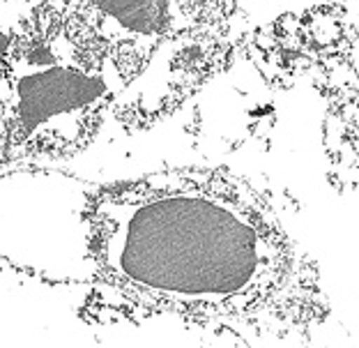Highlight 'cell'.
Masks as SVG:
<instances>
[{"label": "cell", "instance_id": "6da1fadb", "mask_svg": "<svg viewBox=\"0 0 359 348\" xmlns=\"http://www.w3.org/2000/svg\"><path fill=\"white\" fill-rule=\"evenodd\" d=\"M88 307L109 321L177 319L290 337L327 316L320 272L263 189L228 168L180 166L90 189Z\"/></svg>", "mask_w": 359, "mask_h": 348}, {"label": "cell", "instance_id": "7a4b0ae2", "mask_svg": "<svg viewBox=\"0 0 359 348\" xmlns=\"http://www.w3.org/2000/svg\"><path fill=\"white\" fill-rule=\"evenodd\" d=\"M7 159H62L88 148L125 88L109 51L48 0L44 16L3 55Z\"/></svg>", "mask_w": 359, "mask_h": 348}, {"label": "cell", "instance_id": "3957f363", "mask_svg": "<svg viewBox=\"0 0 359 348\" xmlns=\"http://www.w3.org/2000/svg\"><path fill=\"white\" fill-rule=\"evenodd\" d=\"M32 180V173L0 178V245L26 229L32 231L14 254L10 268L48 284H88L86 206L93 187L62 175L37 222Z\"/></svg>", "mask_w": 359, "mask_h": 348}, {"label": "cell", "instance_id": "277c9868", "mask_svg": "<svg viewBox=\"0 0 359 348\" xmlns=\"http://www.w3.org/2000/svg\"><path fill=\"white\" fill-rule=\"evenodd\" d=\"M231 21L173 28L154 46L141 72L122 88L113 116L132 129L168 118L233 60Z\"/></svg>", "mask_w": 359, "mask_h": 348}, {"label": "cell", "instance_id": "5b68a950", "mask_svg": "<svg viewBox=\"0 0 359 348\" xmlns=\"http://www.w3.org/2000/svg\"><path fill=\"white\" fill-rule=\"evenodd\" d=\"M109 51L125 86L170 30V0H53Z\"/></svg>", "mask_w": 359, "mask_h": 348}, {"label": "cell", "instance_id": "8992f818", "mask_svg": "<svg viewBox=\"0 0 359 348\" xmlns=\"http://www.w3.org/2000/svg\"><path fill=\"white\" fill-rule=\"evenodd\" d=\"M320 65L325 83L332 86L325 116L330 180L339 189H350L359 182V35L346 37Z\"/></svg>", "mask_w": 359, "mask_h": 348}, {"label": "cell", "instance_id": "52a82bcc", "mask_svg": "<svg viewBox=\"0 0 359 348\" xmlns=\"http://www.w3.org/2000/svg\"><path fill=\"white\" fill-rule=\"evenodd\" d=\"M48 0H0V55L39 23Z\"/></svg>", "mask_w": 359, "mask_h": 348}, {"label": "cell", "instance_id": "ba28073f", "mask_svg": "<svg viewBox=\"0 0 359 348\" xmlns=\"http://www.w3.org/2000/svg\"><path fill=\"white\" fill-rule=\"evenodd\" d=\"M7 161V132H5V104L0 95V164Z\"/></svg>", "mask_w": 359, "mask_h": 348}]
</instances>
